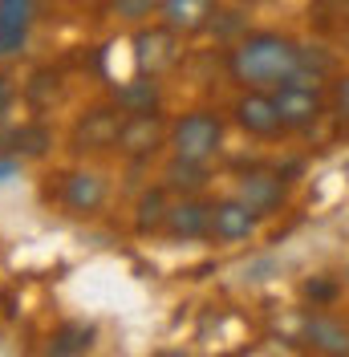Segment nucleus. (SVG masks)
Here are the masks:
<instances>
[{"label":"nucleus","mask_w":349,"mask_h":357,"mask_svg":"<svg viewBox=\"0 0 349 357\" xmlns=\"http://www.w3.org/2000/svg\"><path fill=\"white\" fill-rule=\"evenodd\" d=\"M301 66V45L281 29H248L228 45L223 69L240 89H276Z\"/></svg>","instance_id":"nucleus-1"},{"label":"nucleus","mask_w":349,"mask_h":357,"mask_svg":"<svg viewBox=\"0 0 349 357\" xmlns=\"http://www.w3.org/2000/svg\"><path fill=\"white\" fill-rule=\"evenodd\" d=\"M223 114L211 106H195V110H183L179 118H171V130H167V151L174 158H187V162H216L223 155Z\"/></svg>","instance_id":"nucleus-2"},{"label":"nucleus","mask_w":349,"mask_h":357,"mask_svg":"<svg viewBox=\"0 0 349 357\" xmlns=\"http://www.w3.org/2000/svg\"><path fill=\"white\" fill-rule=\"evenodd\" d=\"M276 98V110H281V122L288 134H309L329 110V93L317 82H305V77H288L272 89Z\"/></svg>","instance_id":"nucleus-3"},{"label":"nucleus","mask_w":349,"mask_h":357,"mask_svg":"<svg viewBox=\"0 0 349 357\" xmlns=\"http://www.w3.org/2000/svg\"><path fill=\"white\" fill-rule=\"evenodd\" d=\"M122 122H126V110L110 98L102 106H89V110L77 114V122L69 126V151L73 155H102V151H114L118 146V134H122Z\"/></svg>","instance_id":"nucleus-4"},{"label":"nucleus","mask_w":349,"mask_h":357,"mask_svg":"<svg viewBox=\"0 0 349 357\" xmlns=\"http://www.w3.org/2000/svg\"><path fill=\"white\" fill-rule=\"evenodd\" d=\"M232 122L240 126L248 138H260V142H276L284 138V122L276 110V98L272 89H240L236 102H232Z\"/></svg>","instance_id":"nucleus-5"},{"label":"nucleus","mask_w":349,"mask_h":357,"mask_svg":"<svg viewBox=\"0 0 349 357\" xmlns=\"http://www.w3.org/2000/svg\"><path fill=\"white\" fill-rule=\"evenodd\" d=\"M167 130L171 122L163 118V110H142V114H126L122 134H118V155L131 158V162H147L167 146Z\"/></svg>","instance_id":"nucleus-6"},{"label":"nucleus","mask_w":349,"mask_h":357,"mask_svg":"<svg viewBox=\"0 0 349 357\" xmlns=\"http://www.w3.org/2000/svg\"><path fill=\"white\" fill-rule=\"evenodd\" d=\"M110 199V183L102 171H94V167H73L61 175V187H57V203L66 207L69 215H77V220H89V215H98Z\"/></svg>","instance_id":"nucleus-7"},{"label":"nucleus","mask_w":349,"mask_h":357,"mask_svg":"<svg viewBox=\"0 0 349 357\" xmlns=\"http://www.w3.org/2000/svg\"><path fill=\"white\" fill-rule=\"evenodd\" d=\"M179 45H183V37L171 33L163 21L138 24V33H134V66H138V73L163 77L167 69H174L179 66Z\"/></svg>","instance_id":"nucleus-8"},{"label":"nucleus","mask_w":349,"mask_h":357,"mask_svg":"<svg viewBox=\"0 0 349 357\" xmlns=\"http://www.w3.org/2000/svg\"><path fill=\"white\" fill-rule=\"evenodd\" d=\"M256 231H260V215L240 195H219V199H211V231H207L211 244H219V248L248 244Z\"/></svg>","instance_id":"nucleus-9"},{"label":"nucleus","mask_w":349,"mask_h":357,"mask_svg":"<svg viewBox=\"0 0 349 357\" xmlns=\"http://www.w3.org/2000/svg\"><path fill=\"white\" fill-rule=\"evenodd\" d=\"M232 195H240L260 220H268V215H276V211H284L288 207V183H284V175H276V171H240L236 175V183H232Z\"/></svg>","instance_id":"nucleus-10"},{"label":"nucleus","mask_w":349,"mask_h":357,"mask_svg":"<svg viewBox=\"0 0 349 357\" xmlns=\"http://www.w3.org/2000/svg\"><path fill=\"white\" fill-rule=\"evenodd\" d=\"M211 231V199H199V195H179L167 211V227L163 236L171 244H195V240H207Z\"/></svg>","instance_id":"nucleus-11"},{"label":"nucleus","mask_w":349,"mask_h":357,"mask_svg":"<svg viewBox=\"0 0 349 357\" xmlns=\"http://www.w3.org/2000/svg\"><path fill=\"white\" fill-rule=\"evenodd\" d=\"M158 21L171 33H179L183 41H191V37L211 33V24L219 21V0H163Z\"/></svg>","instance_id":"nucleus-12"},{"label":"nucleus","mask_w":349,"mask_h":357,"mask_svg":"<svg viewBox=\"0 0 349 357\" xmlns=\"http://www.w3.org/2000/svg\"><path fill=\"white\" fill-rule=\"evenodd\" d=\"M37 24V0H0V57H21Z\"/></svg>","instance_id":"nucleus-13"},{"label":"nucleus","mask_w":349,"mask_h":357,"mask_svg":"<svg viewBox=\"0 0 349 357\" xmlns=\"http://www.w3.org/2000/svg\"><path fill=\"white\" fill-rule=\"evenodd\" d=\"M301 341H305L309 349H317V354H349V325L341 321V317L317 309V312L305 317Z\"/></svg>","instance_id":"nucleus-14"},{"label":"nucleus","mask_w":349,"mask_h":357,"mask_svg":"<svg viewBox=\"0 0 349 357\" xmlns=\"http://www.w3.org/2000/svg\"><path fill=\"white\" fill-rule=\"evenodd\" d=\"M171 191L158 183V187H147L138 203H134V236H142V240H151V236H163V227H167V211H171V199H167Z\"/></svg>","instance_id":"nucleus-15"},{"label":"nucleus","mask_w":349,"mask_h":357,"mask_svg":"<svg viewBox=\"0 0 349 357\" xmlns=\"http://www.w3.org/2000/svg\"><path fill=\"white\" fill-rule=\"evenodd\" d=\"M163 187L171 191V195H203L207 191V183H211V175H207V167L203 162H187V158H167L163 162Z\"/></svg>","instance_id":"nucleus-16"},{"label":"nucleus","mask_w":349,"mask_h":357,"mask_svg":"<svg viewBox=\"0 0 349 357\" xmlns=\"http://www.w3.org/2000/svg\"><path fill=\"white\" fill-rule=\"evenodd\" d=\"M114 102L126 114H142V110H163V89H158V77L151 73H138L131 82L114 89Z\"/></svg>","instance_id":"nucleus-17"},{"label":"nucleus","mask_w":349,"mask_h":357,"mask_svg":"<svg viewBox=\"0 0 349 357\" xmlns=\"http://www.w3.org/2000/svg\"><path fill=\"white\" fill-rule=\"evenodd\" d=\"M94 325L86 321H66V325H57L53 337H49V354L57 357H73V354H89L94 349Z\"/></svg>","instance_id":"nucleus-18"},{"label":"nucleus","mask_w":349,"mask_h":357,"mask_svg":"<svg viewBox=\"0 0 349 357\" xmlns=\"http://www.w3.org/2000/svg\"><path fill=\"white\" fill-rule=\"evenodd\" d=\"M158 4L163 0H102V13H106L110 21L138 29V24L158 21Z\"/></svg>","instance_id":"nucleus-19"},{"label":"nucleus","mask_w":349,"mask_h":357,"mask_svg":"<svg viewBox=\"0 0 349 357\" xmlns=\"http://www.w3.org/2000/svg\"><path fill=\"white\" fill-rule=\"evenodd\" d=\"M49 146H53V138H49V130H45L41 122H24V126L13 130V151H17V158H37Z\"/></svg>","instance_id":"nucleus-20"},{"label":"nucleus","mask_w":349,"mask_h":357,"mask_svg":"<svg viewBox=\"0 0 349 357\" xmlns=\"http://www.w3.org/2000/svg\"><path fill=\"white\" fill-rule=\"evenodd\" d=\"M329 110L337 114L341 126H349V69L346 73H337L333 86H329Z\"/></svg>","instance_id":"nucleus-21"},{"label":"nucleus","mask_w":349,"mask_h":357,"mask_svg":"<svg viewBox=\"0 0 349 357\" xmlns=\"http://www.w3.org/2000/svg\"><path fill=\"white\" fill-rule=\"evenodd\" d=\"M305 296L313 301V309H329L333 296H337V280H329V276H313V280H305Z\"/></svg>","instance_id":"nucleus-22"},{"label":"nucleus","mask_w":349,"mask_h":357,"mask_svg":"<svg viewBox=\"0 0 349 357\" xmlns=\"http://www.w3.org/2000/svg\"><path fill=\"white\" fill-rule=\"evenodd\" d=\"M13 98H17V89H13V82L0 73V122L8 118V110H13Z\"/></svg>","instance_id":"nucleus-23"},{"label":"nucleus","mask_w":349,"mask_h":357,"mask_svg":"<svg viewBox=\"0 0 349 357\" xmlns=\"http://www.w3.org/2000/svg\"><path fill=\"white\" fill-rule=\"evenodd\" d=\"M13 171H17V162H8V158H4V162H0V178H4V175H13Z\"/></svg>","instance_id":"nucleus-24"},{"label":"nucleus","mask_w":349,"mask_h":357,"mask_svg":"<svg viewBox=\"0 0 349 357\" xmlns=\"http://www.w3.org/2000/svg\"><path fill=\"white\" fill-rule=\"evenodd\" d=\"M236 8H252V4H260V0H232Z\"/></svg>","instance_id":"nucleus-25"},{"label":"nucleus","mask_w":349,"mask_h":357,"mask_svg":"<svg viewBox=\"0 0 349 357\" xmlns=\"http://www.w3.org/2000/svg\"><path fill=\"white\" fill-rule=\"evenodd\" d=\"M73 4H89V0H73Z\"/></svg>","instance_id":"nucleus-26"},{"label":"nucleus","mask_w":349,"mask_h":357,"mask_svg":"<svg viewBox=\"0 0 349 357\" xmlns=\"http://www.w3.org/2000/svg\"><path fill=\"white\" fill-rule=\"evenodd\" d=\"M346 284H349V268H346Z\"/></svg>","instance_id":"nucleus-27"}]
</instances>
